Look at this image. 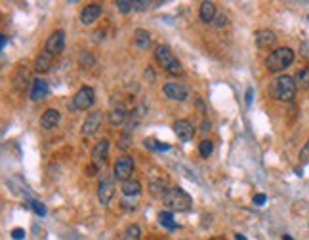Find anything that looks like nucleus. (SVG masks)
Returning <instances> with one entry per match:
<instances>
[{"label": "nucleus", "mask_w": 309, "mask_h": 240, "mask_svg": "<svg viewBox=\"0 0 309 240\" xmlns=\"http://www.w3.org/2000/svg\"><path fill=\"white\" fill-rule=\"evenodd\" d=\"M158 223H160L162 227H166L168 231L177 229V223L174 221V216H172L170 212H160V214H158Z\"/></svg>", "instance_id": "5701e85b"}, {"label": "nucleus", "mask_w": 309, "mask_h": 240, "mask_svg": "<svg viewBox=\"0 0 309 240\" xmlns=\"http://www.w3.org/2000/svg\"><path fill=\"white\" fill-rule=\"evenodd\" d=\"M220 240H223V239H220Z\"/></svg>", "instance_id": "49530a36"}, {"label": "nucleus", "mask_w": 309, "mask_h": 240, "mask_svg": "<svg viewBox=\"0 0 309 240\" xmlns=\"http://www.w3.org/2000/svg\"><path fill=\"white\" fill-rule=\"evenodd\" d=\"M252 97H254V88H248L246 90V107L252 105Z\"/></svg>", "instance_id": "4c0bfd02"}, {"label": "nucleus", "mask_w": 309, "mask_h": 240, "mask_svg": "<svg viewBox=\"0 0 309 240\" xmlns=\"http://www.w3.org/2000/svg\"><path fill=\"white\" fill-rule=\"evenodd\" d=\"M154 59H156L158 65L162 67L166 73H170V74H181L183 73V67L177 61L174 52L168 46H164V44H160V46L154 48Z\"/></svg>", "instance_id": "f257e3e1"}, {"label": "nucleus", "mask_w": 309, "mask_h": 240, "mask_svg": "<svg viewBox=\"0 0 309 240\" xmlns=\"http://www.w3.org/2000/svg\"><path fill=\"white\" fill-rule=\"evenodd\" d=\"M107 154H109V141L107 139H101L99 143H96V147L92 149V164H96L97 168H101L107 160Z\"/></svg>", "instance_id": "1a4fd4ad"}, {"label": "nucleus", "mask_w": 309, "mask_h": 240, "mask_svg": "<svg viewBox=\"0 0 309 240\" xmlns=\"http://www.w3.org/2000/svg\"><path fill=\"white\" fill-rule=\"evenodd\" d=\"M296 80L292 78V76H287V74H283V76H279L275 82H273V93H275V97L277 99H281V101H292L294 99V95H296Z\"/></svg>", "instance_id": "20e7f679"}, {"label": "nucleus", "mask_w": 309, "mask_h": 240, "mask_svg": "<svg viewBox=\"0 0 309 240\" xmlns=\"http://www.w3.org/2000/svg\"><path fill=\"white\" fill-rule=\"evenodd\" d=\"M96 101V93L90 86H82L73 97V109L77 111H86L94 105Z\"/></svg>", "instance_id": "423d86ee"}, {"label": "nucleus", "mask_w": 309, "mask_h": 240, "mask_svg": "<svg viewBox=\"0 0 309 240\" xmlns=\"http://www.w3.org/2000/svg\"><path fill=\"white\" fill-rule=\"evenodd\" d=\"M97 197L101 200V204H109L115 197V185L111 179H101L97 185Z\"/></svg>", "instance_id": "ddd939ff"}, {"label": "nucleus", "mask_w": 309, "mask_h": 240, "mask_svg": "<svg viewBox=\"0 0 309 240\" xmlns=\"http://www.w3.org/2000/svg\"><path fill=\"white\" fill-rule=\"evenodd\" d=\"M25 235H27V233H25L23 229H19V227L12 231V239H14V240H23V239H25Z\"/></svg>", "instance_id": "72a5a7b5"}, {"label": "nucleus", "mask_w": 309, "mask_h": 240, "mask_svg": "<svg viewBox=\"0 0 309 240\" xmlns=\"http://www.w3.org/2000/svg\"><path fill=\"white\" fill-rule=\"evenodd\" d=\"M134 174V160L132 156H128V154H124V156H120L118 160H116V164H115V168H113V175H115V179H118V181H128Z\"/></svg>", "instance_id": "39448f33"}, {"label": "nucleus", "mask_w": 309, "mask_h": 240, "mask_svg": "<svg viewBox=\"0 0 309 240\" xmlns=\"http://www.w3.org/2000/svg\"><path fill=\"white\" fill-rule=\"evenodd\" d=\"M292 61H294V52L290 48H277L265 59V67L269 73H281L292 65Z\"/></svg>", "instance_id": "f03ea898"}, {"label": "nucleus", "mask_w": 309, "mask_h": 240, "mask_svg": "<svg viewBox=\"0 0 309 240\" xmlns=\"http://www.w3.org/2000/svg\"><path fill=\"white\" fill-rule=\"evenodd\" d=\"M308 19H309V16H308Z\"/></svg>", "instance_id": "a18cd8bd"}, {"label": "nucleus", "mask_w": 309, "mask_h": 240, "mask_svg": "<svg viewBox=\"0 0 309 240\" xmlns=\"http://www.w3.org/2000/svg\"><path fill=\"white\" fill-rule=\"evenodd\" d=\"M0 37H2V38H0V46H2V48H6V44H8V37H6V35H0Z\"/></svg>", "instance_id": "a19ab883"}, {"label": "nucleus", "mask_w": 309, "mask_h": 240, "mask_svg": "<svg viewBox=\"0 0 309 240\" xmlns=\"http://www.w3.org/2000/svg\"><path fill=\"white\" fill-rule=\"evenodd\" d=\"M174 131H176L177 139H181L185 143L191 141L193 135H195V128H193V124L189 120H176L174 122Z\"/></svg>", "instance_id": "f8f14e48"}, {"label": "nucleus", "mask_w": 309, "mask_h": 240, "mask_svg": "<svg viewBox=\"0 0 309 240\" xmlns=\"http://www.w3.org/2000/svg\"><path fill=\"white\" fill-rule=\"evenodd\" d=\"M164 204L172 210H177V212H185L193 206V198L189 197L181 187H170L168 193L164 195Z\"/></svg>", "instance_id": "7ed1b4c3"}, {"label": "nucleus", "mask_w": 309, "mask_h": 240, "mask_svg": "<svg viewBox=\"0 0 309 240\" xmlns=\"http://www.w3.org/2000/svg\"><path fill=\"white\" fill-rule=\"evenodd\" d=\"M139 239H141V229L137 225H128L124 229L122 237H120V240H139Z\"/></svg>", "instance_id": "b1692460"}, {"label": "nucleus", "mask_w": 309, "mask_h": 240, "mask_svg": "<svg viewBox=\"0 0 309 240\" xmlns=\"http://www.w3.org/2000/svg\"><path fill=\"white\" fill-rule=\"evenodd\" d=\"M143 145H145L147 149H151V151H168V149H170L168 143H160V141H156L153 137H147V139L143 141Z\"/></svg>", "instance_id": "393cba45"}, {"label": "nucleus", "mask_w": 309, "mask_h": 240, "mask_svg": "<svg viewBox=\"0 0 309 240\" xmlns=\"http://www.w3.org/2000/svg\"><path fill=\"white\" fill-rule=\"evenodd\" d=\"M52 63H54V55L44 50V52H40V54L37 55V59H35V69H37L39 73H46V71H50Z\"/></svg>", "instance_id": "a211bd4d"}, {"label": "nucleus", "mask_w": 309, "mask_h": 240, "mask_svg": "<svg viewBox=\"0 0 309 240\" xmlns=\"http://www.w3.org/2000/svg\"><path fill=\"white\" fill-rule=\"evenodd\" d=\"M31 208H33V212H35L39 218H44L46 214H48L46 206L42 204V202H39V200H31Z\"/></svg>", "instance_id": "c85d7f7f"}, {"label": "nucleus", "mask_w": 309, "mask_h": 240, "mask_svg": "<svg viewBox=\"0 0 309 240\" xmlns=\"http://www.w3.org/2000/svg\"><path fill=\"white\" fill-rule=\"evenodd\" d=\"M283 240H292V237H288V235H285V237H283Z\"/></svg>", "instance_id": "c03bdc74"}, {"label": "nucleus", "mask_w": 309, "mask_h": 240, "mask_svg": "<svg viewBox=\"0 0 309 240\" xmlns=\"http://www.w3.org/2000/svg\"><path fill=\"white\" fill-rule=\"evenodd\" d=\"M277 42V37H275V33L273 31H269V29H262V31H258L256 33V44L260 46V48H271V46H275Z\"/></svg>", "instance_id": "2eb2a0df"}, {"label": "nucleus", "mask_w": 309, "mask_h": 240, "mask_svg": "<svg viewBox=\"0 0 309 240\" xmlns=\"http://www.w3.org/2000/svg\"><path fill=\"white\" fill-rule=\"evenodd\" d=\"M164 95L172 101H187L189 97V90L183 86L181 82H166L164 84Z\"/></svg>", "instance_id": "0eeeda50"}, {"label": "nucleus", "mask_w": 309, "mask_h": 240, "mask_svg": "<svg viewBox=\"0 0 309 240\" xmlns=\"http://www.w3.org/2000/svg\"><path fill=\"white\" fill-rule=\"evenodd\" d=\"M294 80H296V86L298 88H309V69L298 71L296 76H294Z\"/></svg>", "instance_id": "bb28decb"}, {"label": "nucleus", "mask_w": 309, "mask_h": 240, "mask_svg": "<svg viewBox=\"0 0 309 240\" xmlns=\"http://www.w3.org/2000/svg\"><path fill=\"white\" fill-rule=\"evenodd\" d=\"M97 170H99V168H97L96 164H90V166H86V170H84V174L90 175V177H92V175H96V174H97Z\"/></svg>", "instance_id": "e433bc0d"}, {"label": "nucleus", "mask_w": 309, "mask_h": 240, "mask_svg": "<svg viewBox=\"0 0 309 240\" xmlns=\"http://www.w3.org/2000/svg\"><path fill=\"white\" fill-rule=\"evenodd\" d=\"M235 240H246V237H244V235H239V233H237V235H235Z\"/></svg>", "instance_id": "37998d69"}, {"label": "nucleus", "mask_w": 309, "mask_h": 240, "mask_svg": "<svg viewBox=\"0 0 309 240\" xmlns=\"http://www.w3.org/2000/svg\"><path fill=\"white\" fill-rule=\"evenodd\" d=\"M63 48H65V33L54 31L46 40V52H50L52 55H58L63 52Z\"/></svg>", "instance_id": "6e6552de"}, {"label": "nucleus", "mask_w": 309, "mask_h": 240, "mask_svg": "<svg viewBox=\"0 0 309 240\" xmlns=\"http://www.w3.org/2000/svg\"><path fill=\"white\" fill-rule=\"evenodd\" d=\"M27 82H29V71L25 67H19L18 73L14 74V88L18 92H23L27 88Z\"/></svg>", "instance_id": "412c9836"}, {"label": "nucleus", "mask_w": 309, "mask_h": 240, "mask_svg": "<svg viewBox=\"0 0 309 240\" xmlns=\"http://www.w3.org/2000/svg\"><path fill=\"white\" fill-rule=\"evenodd\" d=\"M199 16L204 23L214 21V19H216V6H214V2H202V4H200Z\"/></svg>", "instance_id": "aec40b11"}, {"label": "nucleus", "mask_w": 309, "mask_h": 240, "mask_svg": "<svg viewBox=\"0 0 309 240\" xmlns=\"http://www.w3.org/2000/svg\"><path fill=\"white\" fill-rule=\"evenodd\" d=\"M302 55H304V57H309V42L302 44Z\"/></svg>", "instance_id": "ea45409f"}, {"label": "nucleus", "mask_w": 309, "mask_h": 240, "mask_svg": "<svg viewBox=\"0 0 309 240\" xmlns=\"http://www.w3.org/2000/svg\"><path fill=\"white\" fill-rule=\"evenodd\" d=\"M48 92H50V88H48V82H46V80H42V78L33 80V88H31V99H33V101L44 99L46 95H48Z\"/></svg>", "instance_id": "4468645a"}, {"label": "nucleus", "mask_w": 309, "mask_h": 240, "mask_svg": "<svg viewBox=\"0 0 309 240\" xmlns=\"http://www.w3.org/2000/svg\"><path fill=\"white\" fill-rule=\"evenodd\" d=\"M265 200H267L265 195H256V197H254V204H256V206H264Z\"/></svg>", "instance_id": "58836bf2"}, {"label": "nucleus", "mask_w": 309, "mask_h": 240, "mask_svg": "<svg viewBox=\"0 0 309 240\" xmlns=\"http://www.w3.org/2000/svg\"><path fill=\"white\" fill-rule=\"evenodd\" d=\"M225 25H227V16L225 14L216 16V27H225Z\"/></svg>", "instance_id": "f704fd0d"}, {"label": "nucleus", "mask_w": 309, "mask_h": 240, "mask_svg": "<svg viewBox=\"0 0 309 240\" xmlns=\"http://www.w3.org/2000/svg\"><path fill=\"white\" fill-rule=\"evenodd\" d=\"M126 114H128V112H126V107H124L122 103H116L109 112V122L113 126H120V124L126 120Z\"/></svg>", "instance_id": "6ab92c4d"}, {"label": "nucleus", "mask_w": 309, "mask_h": 240, "mask_svg": "<svg viewBox=\"0 0 309 240\" xmlns=\"http://www.w3.org/2000/svg\"><path fill=\"white\" fill-rule=\"evenodd\" d=\"M59 111L56 109H48L44 111V114H42V118H40V124H42V128L44 130H52V128H56L58 124H59Z\"/></svg>", "instance_id": "f3484780"}, {"label": "nucleus", "mask_w": 309, "mask_h": 240, "mask_svg": "<svg viewBox=\"0 0 309 240\" xmlns=\"http://www.w3.org/2000/svg\"><path fill=\"white\" fill-rule=\"evenodd\" d=\"M151 193H153L154 197L158 198H164V195L168 193V189H166V181H151Z\"/></svg>", "instance_id": "a878e982"}, {"label": "nucleus", "mask_w": 309, "mask_h": 240, "mask_svg": "<svg viewBox=\"0 0 309 240\" xmlns=\"http://www.w3.org/2000/svg\"><path fill=\"white\" fill-rule=\"evenodd\" d=\"M300 160L306 164V162H309V139H308V143L304 145V149H302V153H300Z\"/></svg>", "instance_id": "473e14b6"}, {"label": "nucleus", "mask_w": 309, "mask_h": 240, "mask_svg": "<svg viewBox=\"0 0 309 240\" xmlns=\"http://www.w3.org/2000/svg\"><path fill=\"white\" fill-rule=\"evenodd\" d=\"M122 193H124V197H137V195L141 193L139 181H135V179L124 181V183H122Z\"/></svg>", "instance_id": "4be33fe9"}, {"label": "nucleus", "mask_w": 309, "mask_h": 240, "mask_svg": "<svg viewBox=\"0 0 309 240\" xmlns=\"http://www.w3.org/2000/svg\"><path fill=\"white\" fill-rule=\"evenodd\" d=\"M134 46H135L137 50H141V52L149 50V46H151V35H149L145 29H137V31L134 33Z\"/></svg>", "instance_id": "dca6fc26"}, {"label": "nucleus", "mask_w": 309, "mask_h": 240, "mask_svg": "<svg viewBox=\"0 0 309 240\" xmlns=\"http://www.w3.org/2000/svg\"><path fill=\"white\" fill-rule=\"evenodd\" d=\"M101 120H103L101 111H94V112H90L88 116H86V120H84V124H82V133H84V135H94L96 131L99 130Z\"/></svg>", "instance_id": "9d476101"}, {"label": "nucleus", "mask_w": 309, "mask_h": 240, "mask_svg": "<svg viewBox=\"0 0 309 240\" xmlns=\"http://www.w3.org/2000/svg\"><path fill=\"white\" fill-rule=\"evenodd\" d=\"M116 8H118V12L128 14V12L134 8V2L132 0H116Z\"/></svg>", "instance_id": "7c9ffc66"}, {"label": "nucleus", "mask_w": 309, "mask_h": 240, "mask_svg": "<svg viewBox=\"0 0 309 240\" xmlns=\"http://www.w3.org/2000/svg\"><path fill=\"white\" fill-rule=\"evenodd\" d=\"M78 63H80L82 67H92L94 63H96V59H94V55H92V54L82 52V54L78 55Z\"/></svg>", "instance_id": "c756f323"}, {"label": "nucleus", "mask_w": 309, "mask_h": 240, "mask_svg": "<svg viewBox=\"0 0 309 240\" xmlns=\"http://www.w3.org/2000/svg\"><path fill=\"white\" fill-rule=\"evenodd\" d=\"M99 16H101V4H88V6H84L82 8V12H80V21L82 25H92V23H96L99 19Z\"/></svg>", "instance_id": "9b49d317"}, {"label": "nucleus", "mask_w": 309, "mask_h": 240, "mask_svg": "<svg viewBox=\"0 0 309 240\" xmlns=\"http://www.w3.org/2000/svg\"><path fill=\"white\" fill-rule=\"evenodd\" d=\"M128 141H130V131H124V135H122V139H120L118 147H120L122 151H124V149H128V145H130Z\"/></svg>", "instance_id": "2f4dec72"}, {"label": "nucleus", "mask_w": 309, "mask_h": 240, "mask_svg": "<svg viewBox=\"0 0 309 240\" xmlns=\"http://www.w3.org/2000/svg\"><path fill=\"white\" fill-rule=\"evenodd\" d=\"M149 6V2H145V0H134V8L135 10H145Z\"/></svg>", "instance_id": "c9c22d12"}, {"label": "nucleus", "mask_w": 309, "mask_h": 240, "mask_svg": "<svg viewBox=\"0 0 309 240\" xmlns=\"http://www.w3.org/2000/svg\"><path fill=\"white\" fill-rule=\"evenodd\" d=\"M202 131H210V122H202Z\"/></svg>", "instance_id": "79ce46f5"}, {"label": "nucleus", "mask_w": 309, "mask_h": 240, "mask_svg": "<svg viewBox=\"0 0 309 240\" xmlns=\"http://www.w3.org/2000/svg\"><path fill=\"white\" fill-rule=\"evenodd\" d=\"M199 153L202 158H208L210 154L214 153V143H212L210 139H204V141L199 145Z\"/></svg>", "instance_id": "cd10ccee"}]
</instances>
